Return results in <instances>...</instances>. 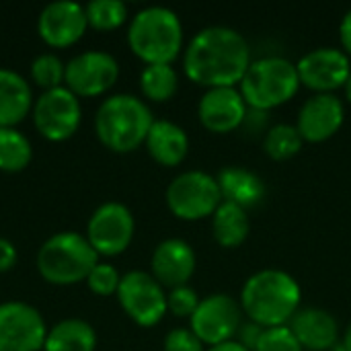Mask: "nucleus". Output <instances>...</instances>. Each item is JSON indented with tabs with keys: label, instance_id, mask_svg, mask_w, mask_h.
<instances>
[{
	"label": "nucleus",
	"instance_id": "f257e3e1",
	"mask_svg": "<svg viewBox=\"0 0 351 351\" xmlns=\"http://www.w3.org/2000/svg\"><path fill=\"white\" fill-rule=\"evenodd\" d=\"M247 39L230 27L214 25L197 31L185 47L183 72L204 88H226L241 84L251 66Z\"/></svg>",
	"mask_w": 351,
	"mask_h": 351
},
{
	"label": "nucleus",
	"instance_id": "f03ea898",
	"mask_svg": "<svg viewBox=\"0 0 351 351\" xmlns=\"http://www.w3.org/2000/svg\"><path fill=\"white\" fill-rule=\"evenodd\" d=\"M239 302L251 323L263 329L284 327L300 311L302 290L290 274L261 269L247 278Z\"/></svg>",
	"mask_w": 351,
	"mask_h": 351
},
{
	"label": "nucleus",
	"instance_id": "7ed1b4c3",
	"mask_svg": "<svg viewBox=\"0 0 351 351\" xmlns=\"http://www.w3.org/2000/svg\"><path fill=\"white\" fill-rule=\"evenodd\" d=\"M154 123L150 107L136 95L119 93L107 97L95 115V134L99 142L117 154L138 150Z\"/></svg>",
	"mask_w": 351,
	"mask_h": 351
},
{
	"label": "nucleus",
	"instance_id": "20e7f679",
	"mask_svg": "<svg viewBox=\"0 0 351 351\" xmlns=\"http://www.w3.org/2000/svg\"><path fill=\"white\" fill-rule=\"evenodd\" d=\"M128 45L146 66L173 64L183 49L181 19L167 6L142 8L130 21Z\"/></svg>",
	"mask_w": 351,
	"mask_h": 351
},
{
	"label": "nucleus",
	"instance_id": "39448f33",
	"mask_svg": "<svg viewBox=\"0 0 351 351\" xmlns=\"http://www.w3.org/2000/svg\"><path fill=\"white\" fill-rule=\"evenodd\" d=\"M97 263V251L84 234L74 230L51 234L37 253V271L47 284L53 286H74L86 282Z\"/></svg>",
	"mask_w": 351,
	"mask_h": 351
},
{
	"label": "nucleus",
	"instance_id": "423d86ee",
	"mask_svg": "<svg viewBox=\"0 0 351 351\" xmlns=\"http://www.w3.org/2000/svg\"><path fill=\"white\" fill-rule=\"evenodd\" d=\"M300 78L296 64L280 56L253 60L243 76L239 90L251 109L271 111L296 97Z\"/></svg>",
	"mask_w": 351,
	"mask_h": 351
},
{
	"label": "nucleus",
	"instance_id": "0eeeda50",
	"mask_svg": "<svg viewBox=\"0 0 351 351\" xmlns=\"http://www.w3.org/2000/svg\"><path fill=\"white\" fill-rule=\"evenodd\" d=\"M171 214L185 222L212 218L222 204V193L216 177L204 171H185L177 175L165 193Z\"/></svg>",
	"mask_w": 351,
	"mask_h": 351
},
{
	"label": "nucleus",
	"instance_id": "6e6552de",
	"mask_svg": "<svg viewBox=\"0 0 351 351\" xmlns=\"http://www.w3.org/2000/svg\"><path fill=\"white\" fill-rule=\"evenodd\" d=\"M33 123L41 138L49 142L70 140L82 121L80 99L66 86L43 90L33 103Z\"/></svg>",
	"mask_w": 351,
	"mask_h": 351
},
{
	"label": "nucleus",
	"instance_id": "1a4fd4ad",
	"mask_svg": "<svg viewBox=\"0 0 351 351\" xmlns=\"http://www.w3.org/2000/svg\"><path fill=\"white\" fill-rule=\"evenodd\" d=\"M115 296L119 300L121 311L138 327H144V329L158 325L169 313L165 288L152 278V274H146L140 269H134L121 276Z\"/></svg>",
	"mask_w": 351,
	"mask_h": 351
},
{
	"label": "nucleus",
	"instance_id": "9d476101",
	"mask_svg": "<svg viewBox=\"0 0 351 351\" xmlns=\"http://www.w3.org/2000/svg\"><path fill=\"white\" fill-rule=\"evenodd\" d=\"M134 232L136 220L130 208L119 202H105L90 214L84 237L99 257H117L128 251Z\"/></svg>",
	"mask_w": 351,
	"mask_h": 351
},
{
	"label": "nucleus",
	"instance_id": "9b49d317",
	"mask_svg": "<svg viewBox=\"0 0 351 351\" xmlns=\"http://www.w3.org/2000/svg\"><path fill=\"white\" fill-rule=\"evenodd\" d=\"M243 325V308L230 294L206 296L189 319V329L204 346H220L234 341Z\"/></svg>",
	"mask_w": 351,
	"mask_h": 351
},
{
	"label": "nucleus",
	"instance_id": "f8f14e48",
	"mask_svg": "<svg viewBox=\"0 0 351 351\" xmlns=\"http://www.w3.org/2000/svg\"><path fill=\"white\" fill-rule=\"evenodd\" d=\"M119 78L117 60L101 49H88L66 62L64 86L78 99L101 97L113 88Z\"/></svg>",
	"mask_w": 351,
	"mask_h": 351
},
{
	"label": "nucleus",
	"instance_id": "ddd939ff",
	"mask_svg": "<svg viewBox=\"0 0 351 351\" xmlns=\"http://www.w3.org/2000/svg\"><path fill=\"white\" fill-rule=\"evenodd\" d=\"M45 337L47 325L35 306L23 300L0 304V351H39Z\"/></svg>",
	"mask_w": 351,
	"mask_h": 351
},
{
	"label": "nucleus",
	"instance_id": "4468645a",
	"mask_svg": "<svg viewBox=\"0 0 351 351\" xmlns=\"http://www.w3.org/2000/svg\"><path fill=\"white\" fill-rule=\"evenodd\" d=\"M296 70L302 86L315 90L317 95H333L350 80L351 62L343 49L319 47L304 53L298 60Z\"/></svg>",
	"mask_w": 351,
	"mask_h": 351
},
{
	"label": "nucleus",
	"instance_id": "2eb2a0df",
	"mask_svg": "<svg viewBox=\"0 0 351 351\" xmlns=\"http://www.w3.org/2000/svg\"><path fill=\"white\" fill-rule=\"evenodd\" d=\"M88 29L84 6L72 0L49 2L37 16V33L41 41L53 49L78 43Z\"/></svg>",
	"mask_w": 351,
	"mask_h": 351
},
{
	"label": "nucleus",
	"instance_id": "dca6fc26",
	"mask_svg": "<svg viewBox=\"0 0 351 351\" xmlns=\"http://www.w3.org/2000/svg\"><path fill=\"white\" fill-rule=\"evenodd\" d=\"M346 121V107L335 95H313L298 111L296 130L304 142L321 144L331 140Z\"/></svg>",
	"mask_w": 351,
	"mask_h": 351
},
{
	"label": "nucleus",
	"instance_id": "f3484780",
	"mask_svg": "<svg viewBox=\"0 0 351 351\" xmlns=\"http://www.w3.org/2000/svg\"><path fill=\"white\" fill-rule=\"evenodd\" d=\"M247 103L237 86L208 88L197 103L199 123L212 134H230L243 125Z\"/></svg>",
	"mask_w": 351,
	"mask_h": 351
},
{
	"label": "nucleus",
	"instance_id": "a211bd4d",
	"mask_svg": "<svg viewBox=\"0 0 351 351\" xmlns=\"http://www.w3.org/2000/svg\"><path fill=\"white\" fill-rule=\"evenodd\" d=\"M195 251L183 239H167L158 243L150 259L152 278L169 290L187 286L195 274Z\"/></svg>",
	"mask_w": 351,
	"mask_h": 351
},
{
	"label": "nucleus",
	"instance_id": "6ab92c4d",
	"mask_svg": "<svg viewBox=\"0 0 351 351\" xmlns=\"http://www.w3.org/2000/svg\"><path fill=\"white\" fill-rule=\"evenodd\" d=\"M290 331L308 351H333L339 343V325L335 317L323 308H300L288 323Z\"/></svg>",
	"mask_w": 351,
	"mask_h": 351
},
{
	"label": "nucleus",
	"instance_id": "aec40b11",
	"mask_svg": "<svg viewBox=\"0 0 351 351\" xmlns=\"http://www.w3.org/2000/svg\"><path fill=\"white\" fill-rule=\"evenodd\" d=\"M144 146L154 162H158L160 167L173 169V167H179L187 158L189 136L181 125L169 119H154Z\"/></svg>",
	"mask_w": 351,
	"mask_h": 351
},
{
	"label": "nucleus",
	"instance_id": "412c9836",
	"mask_svg": "<svg viewBox=\"0 0 351 351\" xmlns=\"http://www.w3.org/2000/svg\"><path fill=\"white\" fill-rule=\"evenodd\" d=\"M31 84L14 70L0 68V128H16L33 111Z\"/></svg>",
	"mask_w": 351,
	"mask_h": 351
},
{
	"label": "nucleus",
	"instance_id": "4be33fe9",
	"mask_svg": "<svg viewBox=\"0 0 351 351\" xmlns=\"http://www.w3.org/2000/svg\"><path fill=\"white\" fill-rule=\"evenodd\" d=\"M216 181H218V187L222 193V202L237 204L245 210L259 206L261 199L265 197V191H267L261 177L249 169H243V167L222 169L218 173Z\"/></svg>",
	"mask_w": 351,
	"mask_h": 351
},
{
	"label": "nucleus",
	"instance_id": "5701e85b",
	"mask_svg": "<svg viewBox=\"0 0 351 351\" xmlns=\"http://www.w3.org/2000/svg\"><path fill=\"white\" fill-rule=\"evenodd\" d=\"M251 232L249 212L237 204L222 202L212 216V237L224 249L241 247Z\"/></svg>",
	"mask_w": 351,
	"mask_h": 351
},
{
	"label": "nucleus",
	"instance_id": "b1692460",
	"mask_svg": "<svg viewBox=\"0 0 351 351\" xmlns=\"http://www.w3.org/2000/svg\"><path fill=\"white\" fill-rule=\"evenodd\" d=\"M97 333L82 319H64L47 329L43 351H95Z\"/></svg>",
	"mask_w": 351,
	"mask_h": 351
},
{
	"label": "nucleus",
	"instance_id": "393cba45",
	"mask_svg": "<svg viewBox=\"0 0 351 351\" xmlns=\"http://www.w3.org/2000/svg\"><path fill=\"white\" fill-rule=\"evenodd\" d=\"M179 88V76L171 64L144 66L140 74V90L152 103H167Z\"/></svg>",
	"mask_w": 351,
	"mask_h": 351
},
{
	"label": "nucleus",
	"instance_id": "a878e982",
	"mask_svg": "<svg viewBox=\"0 0 351 351\" xmlns=\"http://www.w3.org/2000/svg\"><path fill=\"white\" fill-rule=\"evenodd\" d=\"M33 148L29 138L16 128H0V171L21 173L31 165Z\"/></svg>",
	"mask_w": 351,
	"mask_h": 351
},
{
	"label": "nucleus",
	"instance_id": "bb28decb",
	"mask_svg": "<svg viewBox=\"0 0 351 351\" xmlns=\"http://www.w3.org/2000/svg\"><path fill=\"white\" fill-rule=\"evenodd\" d=\"M302 136L296 130V125L290 123H276L269 128V132L263 136V150L271 160H290L302 150Z\"/></svg>",
	"mask_w": 351,
	"mask_h": 351
},
{
	"label": "nucleus",
	"instance_id": "cd10ccee",
	"mask_svg": "<svg viewBox=\"0 0 351 351\" xmlns=\"http://www.w3.org/2000/svg\"><path fill=\"white\" fill-rule=\"evenodd\" d=\"M88 27L95 31H115L128 21V6L121 0H93L84 6Z\"/></svg>",
	"mask_w": 351,
	"mask_h": 351
},
{
	"label": "nucleus",
	"instance_id": "c85d7f7f",
	"mask_svg": "<svg viewBox=\"0 0 351 351\" xmlns=\"http://www.w3.org/2000/svg\"><path fill=\"white\" fill-rule=\"evenodd\" d=\"M64 72H66V64L56 53H49V51L39 53L29 66L31 80L43 90L64 86Z\"/></svg>",
	"mask_w": 351,
	"mask_h": 351
},
{
	"label": "nucleus",
	"instance_id": "c756f323",
	"mask_svg": "<svg viewBox=\"0 0 351 351\" xmlns=\"http://www.w3.org/2000/svg\"><path fill=\"white\" fill-rule=\"evenodd\" d=\"M119 282H121V276L119 271L109 265V263H97L93 267V271L88 274L86 278V286L93 294L97 296H111V294H117V288H119Z\"/></svg>",
	"mask_w": 351,
	"mask_h": 351
},
{
	"label": "nucleus",
	"instance_id": "7c9ffc66",
	"mask_svg": "<svg viewBox=\"0 0 351 351\" xmlns=\"http://www.w3.org/2000/svg\"><path fill=\"white\" fill-rule=\"evenodd\" d=\"M255 351H304L288 325L265 329Z\"/></svg>",
	"mask_w": 351,
	"mask_h": 351
},
{
	"label": "nucleus",
	"instance_id": "2f4dec72",
	"mask_svg": "<svg viewBox=\"0 0 351 351\" xmlns=\"http://www.w3.org/2000/svg\"><path fill=\"white\" fill-rule=\"evenodd\" d=\"M199 302L202 300H199L197 292L189 286L173 288L167 294V308H169V313H173L179 319H191V315L195 313Z\"/></svg>",
	"mask_w": 351,
	"mask_h": 351
},
{
	"label": "nucleus",
	"instance_id": "473e14b6",
	"mask_svg": "<svg viewBox=\"0 0 351 351\" xmlns=\"http://www.w3.org/2000/svg\"><path fill=\"white\" fill-rule=\"evenodd\" d=\"M165 351H208L206 346L197 339V335L187 329V327H179L167 333L165 343H162Z\"/></svg>",
	"mask_w": 351,
	"mask_h": 351
},
{
	"label": "nucleus",
	"instance_id": "72a5a7b5",
	"mask_svg": "<svg viewBox=\"0 0 351 351\" xmlns=\"http://www.w3.org/2000/svg\"><path fill=\"white\" fill-rule=\"evenodd\" d=\"M241 130H245L247 136H265L269 132V111L249 107Z\"/></svg>",
	"mask_w": 351,
	"mask_h": 351
},
{
	"label": "nucleus",
	"instance_id": "f704fd0d",
	"mask_svg": "<svg viewBox=\"0 0 351 351\" xmlns=\"http://www.w3.org/2000/svg\"><path fill=\"white\" fill-rule=\"evenodd\" d=\"M263 327H259V325H255V323H251V321H247V323H243L241 325V329H239V333H237V339L234 341H239L243 348H247L249 351H255L257 348V343H259V339H261V335H263Z\"/></svg>",
	"mask_w": 351,
	"mask_h": 351
},
{
	"label": "nucleus",
	"instance_id": "c9c22d12",
	"mask_svg": "<svg viewBox=\"0 0 351 351\" xmlns=\"http://www.w3.org/2000/svg\"><path fill=\"white\" fill-rule=\"evenodd\" d=\"M16 247L8 239H0V274L16 265Z\"/></svg>",
	"mask_w": 351,
	"mask_h": 351
},
{
	"label": "nucleus",
	"instance_id": "e433bc0d",
	"mask_svg": "<svg viewBox=\"0 0 351 351\" xmlns=\"http://www.w3.org/2000/svg\"><path fill=\"white\" fill-rule=\"evenodd\" d=\"M339 41L343 51L351 58V8L343 14L341 23H339Z\"/></svg>",
	"mask_w": 351,
	"mask_h": 351
},
{
	"label": "nucleus",
	"instance_id": "4c0bfd02",
	"mask_svg": "<svg viewBox=\"0 0 351 351\" xmlns=\"http://www.w3.org/2000/svg\"><path fill=\"white\" fill-rule=\"evenodd\" d=\"M208 351H249L247 348H243L239 341H226V343H220V346H214Z\"/></svg>",
	"mask_w": 351,
	"mask_h": 351
},
{
	"label": "nucleus",
	"instance_id": "58836bf2",
	"mask_svg": "<svg viewBox=\"0 0 351 351\" xmlns=\"http://www.w3.org/2000/svg\"><path fill=\"white\" fill-rule=\"evenodd\" d=\"M341 351H351V323L346 327L343 331V337H341Z\"/></svg>",
	"mask_w": 351,
	"mask_h": 351
},
{
	"label": "nucleus",
	"instance_id": "ea45409f",
	"mask_svg": "<svg viewBox=\"0 0 351 351\" xmlns=\"http://www.w3.org/2000/svg\"><path fill=\"white\" fill-rule=\"evenodd\" d=\"M343 90H346V99H348V103H350V105H351V76H350V80L346 82Z\"/></svg>",
	"mask_w": 351,
	"mask_h": 351
},
{
	"label": "nucleus",
	"instance_id": "a19ab883",
	"mask_svg": "<svg viewBox=\"0 0 351 351\" xmlns=\"http://www.w3.org/2000/svg\"><path fill=\"white\" fill-rule=\"evenodd\" d=\"M337 351H341V350H337Z\"/></svg>",
	"mask_w": 351,
	"mask_h": 351
}]
</instances>
